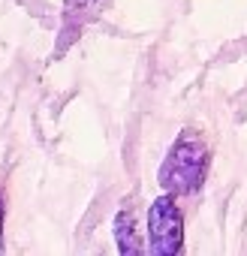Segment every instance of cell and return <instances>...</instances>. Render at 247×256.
<instances>
[{
    "label": "cell",
    "instance_id": "obj_1",
    "mask_svg": "<svg viewBox=\"0 0 247 256\" xmlns=\"http://www.w3.org/2000/svg\"><path fill=\"white\" fill-rule=\"evenodd\" d=\"M205 172H208V148H205V142L199 139V133L184 130V133L175 139V145L169 148L166 160L160 163L157 181H160L163 193L190 196V193H196V190L202 187Z\"/></svg>",
    "mask_w": 247,
    "mask_h": 256
},
{
    "label": "cell",
    "instance_id": "obj_2",
    "mask_svg": "<svg viewBox=\"0 0 247 256\" xmlns=\"http://www.w3.org/2000/svg\"><path fill=\"white\" fill-rule=\"evenodd\" d=\"M148 250L154 256H178L184 250V217L172 193H163L148 208Z\"/></svg>",
    "mask_w": 247,
    "mask_h": 256
},
{
    "label": "cell",
    "instance_id": "obj_3",
    "mask_svg": "<svg viewBox=\"0 0 247 256\" xmlns=\"http://www.w3.org/2000/svg\"><path fill=\"white\" fill-rule=\"evenodd\" d=\"M114 244H118V250L124 256L145 253V241H142V232L136 226L133 211H118V217H114Z\"/></svg>",
    "mask_w": 247,
    "mask_h": 256
},
{
    "label": "cell",
    "instance_id": "obj_4",
    "mask_svg": "<svg viewBox=\"0 0 247 256\" xmlns=\"http://www.w3.org/2000/svg\"><path fill=\"white\" fill-rule=\"evenodd\" d=\"M108 0H64V16H66V24H88L94 22L102 10H106Z\"/></svg>",
    "mask_w": 247,
    "mask_h": 256
},
{
    "label": "cell",
    "instance_id": "obj_5",
    "mask_svg": "<svg viewBox=\"0 0 247 256\" xmlns=\"http://www.w3.org/2000/svg\"><path fill=\"white\" fill-rule=\"evenodd\" d=\"M0 250H4V190H0Z\"/></svg>",
    "mask_w": 247,
    "mask_h": 256
}]
</instances>
